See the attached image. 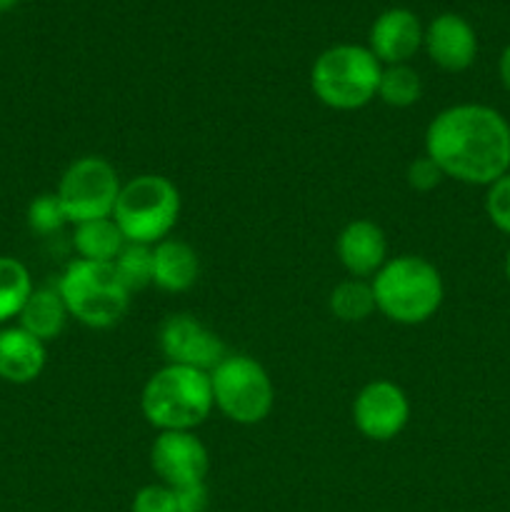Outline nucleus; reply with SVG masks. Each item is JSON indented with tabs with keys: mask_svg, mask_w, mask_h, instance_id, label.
Listing matches in <instances>:
<instances>
[{
	"mask_svg": "<svg viewBox=\"0 0 510 512\" xmlns=\"http://www.w3.org/2000/svg\"><path fill=\"white\" fill-rule=\"evenodd\" d=\"M140 408L145 420L160 433L168 430H188L205 423L213 403L210 373L185 365H165L150 375L140 395Z\"/></svg>",
	"mask_w": 510,
	"mask_h": 512,
	"instance_id": "nucleus-3",
	"label": "nucleus"
},
{
	"mask_svg": "<svg viewBox=\"0 0 510 512\" xmlns=\"http://www.w3.org/2000/svg\"><path fill=\"white\" fill-rule=\"evenodd\" d=\"M150 465L168 488L205 483L210 468L208 448L188 430H168L155 438L150 448Z\"/></svg>",
	"mask_w": 510,
	"mask_h": 512,
	"instance_id": "nucleus-11",
	"label": "nucleus"
},
{
	"mask_svg": "<svg viewBox=\"0 0 510 512\" xmlns=\"http://www.w3.org/2000/svg\"><path fill=\"white\" fill-rule=\"evenodd\" d=\"M210 388L215 408L238 425L263 423L273 410V380L263 365L248 355H225L210 370Z\"/></svg>",
	"mask_w": 510,
	"mask_h": 512,
	"instance_id": "nucleus-7",
	"label": "nucleus"
},
{
	"mask_svg": "<svg viewBox=\"0 0 510 512\" xmlns=\"http://www.w3.org/2000/svg\"><path fill=\"white\" fill-rule=\"evenodd\" d=\"M423 48L438 68L448 73H463L475 63L478 35L473 25L455 13H443L430 20L423 35Z\"/></svg>",
	"mask_w": 510,
	"mask_h": 512,
	"instance_id": "nucleus-13",
	"label": "nucleus"
},
{
	"mask_svg": "<svg viewBox=\"0 0 510 512\" xmlns=\"http://www.w3.org/2000/svg\"><path fill=\"white\" fill-rule=\"evenodd\" d=\"M173 493L178 512H205V508H208V488H205V483L173 488Z\"/></svg>",
	"mask_w": 510,
	"mask_h": 512,
	"instance_id": "nucleus-27",
	"label": "nucleus"
},
{
	"mask_svg": "<svg viewBox=\"0 0 510 512\" xmlns=\"http://www.w3.org/2000/svg\"><path fill=\"white\" fill-rule=\"evenodd\" d=\"M425 28L418 15L408 8H390L373 20L368 33V50L380 65H408L423 48Z\"/></svg>",
	"mask_w": 510,
	"mask_h": 512,
	"instance_id": "nucleus-12",
	"label": "nucleus"
},
{
	"mask_svg": "<svg viewBox=\"0 0 510 512\" xmlns=\"http://www.w3.org/2000/svg\"><path fill=\"white\" fill-rule=\"evenodd\" d=\"M65 223H68V215H65L63 205H60L58 195L55 193H43L38 195V198L30 200L28 225L33 233L38 235L58 233Z\"/></svg>",
	"mask_w": 510,
	"mask_h": 512,
	"instance_id": "nucleus-23",
	"label": "nucleus"
},
{
	"mask_svg": "<svg viewBox=\"0 0 510 512\" xmlns=\"http://www.w3.org/2000/svg\"><path fill=\"white\" fill-rule=\"evenodd\" d=\"M425 155L445 178L488 188L510 173V123L490 105L445 108L425 130Z\"/></svg>",
	"mask_w": 510,
	"mask_h": 512,
	"instance_id": "nucleus-1",
	"label": "nucleus"
},
{
	"mask_svg": "<svg viewBox=\"0 0 510 512\" xmlns=\"http://www.w3.org/2000/svg\"><path fill=\"white\" fill-rule=\"evenodd\" d=\"M68 318L70 313L65 308L63 298H60L58 288H35L18 315L20 328L28 330L30 335H35L43 343L58 338Z\"/></svg>",
	"mask_w": 510,
	"mask_h": 512,
	"instance_id": "nucleus-17",
	"label": "nucleus"
},
{
	"mask_svg": "<svg viewBox=\"0 0 510 512\" xmlns=\"http://www.w3.org/2000/svg\"><path fill=\"white\" fill-rule=\"evenodd\" d=\"M423 95L420 75L410 65H388L383 68L378 85V98L390 108H410Z\"/></svg>",
	"mask_w": 510,
	"mask_h": 512,
	"instance_id": "nucleus-21",
	"label": "nucleus"
},
{
	"mask_svg": "<svg viewBox=\"0 0 510 512\" xmlns=\"http://www.w3.org/2000/svg\"><path fill=\"white\" fill-rule=\"evenodd\" d=\"M383 65L365 45L340 43L323 50L310 70L315 98L335 110H358L378 98Z\"/></svg>",
	"mask_w": 510,
	"mask_h": 512,
	"instance_id": "nucleus-4",
	"label": "nucleus"
},
{
	"mask_svg": "<svg viewBox=\"0 0 510 512\" xmlns=\"http://www.w3.org/2000/svg\"><path fill=\"white\" fill-rule=\"evenodd\" d=\"M158 343L170 365H185L210 373L225 358V345L213 330L193 315H170L163 320Z\"/></svg>",
	"mask_w": 510,
	"mask_h": 512,
	"instance_id": "nucleus-9",
	"label": "nucleus"
},
{
	"mask_svg": "<svg viewBox=\"0 0 510 512\" xmlns=\"http://www.w3.org/2000/svg\"><path fill=\"white\" fill-rule=\"evenodd\" d=\"M15 5H18V0H0V13H8Z\"/></svg>",
	"mask_w": 510,
	"mask_h": 512,
	"instance_id": "nucleus-29",
	"label": "nucleus"
},
{
	"mask_svg": "<svg viewBox=\"0 0 510 512\" xmlns=\"http://www.w3.org/2000/svg\"><path fill=\"white\" fill-rule=\"evenodd\" d=\"M33 290L28 268L20 260L0 255V325L18 318Z\"/></svg>",
	"mask_w": 510,
	"mask_h": 512,
	"instance_id": "nucleus-19",
	"label": "nucleus"
},
{
	"mask_svg": "<svg viewBox=\"0 0 510 512\" xmlns=\"http://www.w3.org/2000/svg\"><path fill=\"white\" fill-rule=\"evenodd\" d=\"M485 213H488L490 223L500 230V233L510 235V173L488 185L485 193Z\"/></svg>",
	"mask_w": 510,
	"mask_h": 512,
	"instance_id": "nucleus-24",
	"label": "nucleus"
},
{
	"mask_svg": "<svg viewBox=\"0 0 510 512\" xmlns=\"http://www.w3.org/2000/svg\"><path fill=\"white\" fill-rule=\"evenodd\" d=\"M133 512H178L175 493L168 485H145L135 493Z\"/></svg>",
	"mask_w": 510,
	"mask_h": 512,
	"instance_id": "nucleus-25",
	"label": "nucleus"
},
{
	"mask_svg": "<svg viewBox=\"0 0 510 512\" xmlns=\"http://www.w3.org/2000/svg\"><path fill=\"white\" fill-rule=\"evenodd\" d=\"M405 178H408V185L413 190H418V193H428V190L438 188V185L443 183L445 175L443 170L428 158V155H420V158H415L413 163L408 165V175H405Z\"/></svg>",
	"mask_w": 510,
	"mask_h": 512,
	"instance_id": "nucleus-26",
	"label": "nucleus"
},
{
	"mask_svg": "<svg viewBox=\"0 0 510 512\" xmlns=\"http://www.w3.org/2000/svg\"><path fill=\"white\" fill-rule=\"evenodd\" d=\"M328 305L330 313L338 320H343V323H363L365 318L373 315V310H378L375 308L373 285L360 278H350L335 285Z\"/></svg>",
	"mask_w": 510,
	"mask_h": 512,
	"instance_id": "nucleus-20",
	"label": "nucleus"
},
{
	"mask_svg": "<svg viewBox=\"0 0 510 512\" xmlns=\"http://www.w3.org/2000/svg\"><path fill=\"white\" fill-rule=\"evenodd\" d=\"M118 170L98 155H85L68 165L58 185V200L63 205L68 223L80 225L88 220L113 218L120 195Z\"/></svg>",
	"mask_w": 510,
	"mask_h": 512,
	"instance_id": "nucleus-8",
	"label": "nucleus"
},
{
	"mask_svg": "<svg viewBox=\"0 0 510 512\" xmlns=\"http://www.w3.org/2000/svg\"><path fill=\"white\" fill-rule=\"evenodd\" d=\"M58 293L70 318L95 330L113 328L130 305V290L120 283L113 265L90 260H73L65 268Z\"/></svg>",
	"mask_w": 510,
	"mask_h": 512,
	"instance_id": "nucleus-5",
	"label": "nucleus"
},
{
	"mask_svg": "<svg viewBox=\"0 0 510 512\" xmlns=\"http://www.w3.org/2000/svg\"><path fill=\"white\" fill-rule=\"evenodd\" d=\"M180 215V193L163 175H138L120 188L113 220L128 243L155 245L168 238Z\"/></svg>",
	"mask_w": 510,
	"mask_h": 512,
	"instance_id": "nucleus-6",
	"label": "nucleus"
},
{
	"mask_svg": "<svg viewBox=\"0 0 510 512\" xmlns=\"http://www.w3.org/2000/svg\"><path fill=\"white\" fill-rule=\"evenodd\" d=\"M410 418V403L403 388L390 380H373L358 393L353 403L355 428L370 440H393L403 433Z\"/></svg>",
	"mask_w": 510,
	"mask_h": 512,
	"instance_id": "nucleus-10",
	"label": "nucleus"
},
{
	"mask_svg": "<svg viewBox=\"0 0 510 512\" xmlns=\"http://www.w3.org/2000/svg\"><path fill=\"white\" fill-rule=\"evenodd\" d=\"M45 343L23 330L15 328L0 330V380L10 385H28L40 378L45 368Z\"/></svg>",
	"mask_w": 510,
	"mask_h": 512,
	"instance_id": "nucleus-15",
	"label": "nucleus"
},
{
	"mask_svg": "<svg viewBox=\"0 0 510 512\" xmlns=\"http://www.w3.org/2000/svg\"><path fill=\"white\" fill-rule=\"evenodd\" d=\"M375 308L400 325H420L443 305L445 285L438 268L418 255L388 260L373 278Z\"/></svg>",
	"mask_w": 510,
	"mask_h": 512,
	"instance_id": "nucleus-2",
	"label": "nucleus"
},
{
	"mask_svg": "<svg viewBox=\"0 0 510 512\" xmlns=\"http://www.w3.org/2000/svg\"><path fill=\"white\" fill-rule=\"evenodd\" d=\"M128 240L123 238L120 228L115 225L113 218L88 220V223L75 225L73 245L78 250L80 260H90V263H105L113 265L120 250L125 248Z\"/></svg>",
	"mask_w": 510,
	"mask_h": 512,
	"instance_id": "nucleus-18",
	"label": "nucleus"
},
{
	"mask_svg": "<svg viewBox=\"0 0 510 512\" xmlns=\"http://www.w3.org/2000/svg\"><path fill=\"white\" fill-rule=\"evenodd\" d=\"M338 258L353 278H370L388 263V240L370 220H353L338 238Z\"/></svg>",
	"mask_w": 510,
	"mask_h": 512,
	"instance_id": "nucleus-14",
	"label": "nucleus"
},
{
	"mask_svg": "<svg viewBox=\"0 0 510 512\" xmlns=\"http://www.w3.org/2000/svg\"><path fill=\"white\" fill-rule=\"evenodd\" d=\"M0 330H3V325H0Z\"/></svg>",
	"mask_w": 510,
	"mask_h": 512,
	"instance_id": "nucleus-31",
	"label": "nucleus"
},
{
	"mask_svg": "<svg viewBox=\"0 0 510 512\" xmlns=\"http://www.w3.org/2000/svg\"><path fill=\"white\" fill-rule=\"evenodd\" d=\"M498 73H500V83L510 90V43L505 45L503 55H500V63H498Z\"/></svg>",
	"mask_w": 510,
	"mask_h": 512,
	"instance_id": "nucleus-28",
	"label": "nucleus"
},
{
	"mask_svg": "<svg viewBox=\"0 0 510 512\" xmlns=\"http://www.w3.org/2000/svg\"><path fill=\"white\" fill-rule=\"evenodd\" d=\"M200 275L198 253L188 243L165 238L153 245V283L168 293H185Z\"/></svg>",
	"mask_w": 510,
	"mask_h": 512,
	"instance_id": "nucleus-16",
	"label": "nucleus"
},
{
	"mask_svg": "<svg viewBox=\"0 0 510 512\" xmlns=\"http://www.w3.org/2000/svg\"><path fill=\"white\" fill-rule=\"evenodd\" d=\"M113 268L118 273L120 283L133 293L143 290L153 283V245L125 243L118 258L113 260Z\"/></svg>",
	"mask_w": 510,
	"mask_h": 512,
	"instance_id": "nucleus-22",
	"label": "nucleus"
},
{
	"mask_svg": "<svg viewBox=\"0 0 510 512\" xmlns=\"http://www.w3.org/2000/svg\"><path fill=\"white\" fill-rule=\"evenodd\" d=\"M505 278L510 280V250H508V255H505Z\"/></svg>",
	"mask_w": 510,
	"mask_h": 512,
	"instance_id": "nucleus-30",
	"label": "nucleus"
}]
</instances>
